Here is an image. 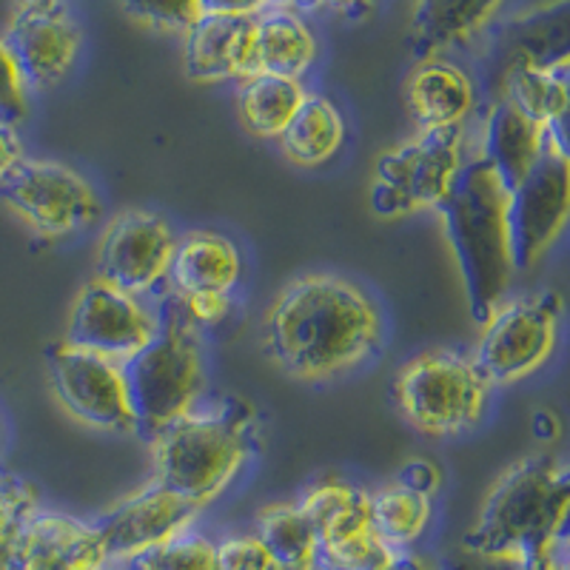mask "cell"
Returning <instances> with one entry per match:
<instances>
[{"label":"cell","instance_id":"1","mask_svg":"<svg viewBox=\"0 0 570 570\" xmlns=\"http://www.w3.org/2000/svg\"><path fill=\"white\" fill-rule=\"evenodd\" d=\"M385 343V320L365 288L340 274H305L272 299L263 345L299 383H331L371 363Z\"/></svg>","mask_w":570,"mask_h":570},{"label":"cell","instance_id":"2","mask_svg":"<svg viewBox=\"0 0 570 570\" xmlns=\"http://www.w3.org/2000/svg\"><path fill=\"white\" fill-rule=\"evenodd\" d=\"M570 471L559 456L513 462L488 491L480 517L462 537L465 557L525 570L568 537Z\"/></svg>","mask_w":570,"mask_h":570},{"label":"cell","instance_id":"3","mask_svg":"<svg viewBox=\"0 0 570 570\" xmlns=\"http://www.w3.org/2000/svg\"><path fill=\"white\" fill-rule=\"evenodd\" d=\"M257 445L259 416L248 402L200 400L151 440V480L203 511L234 485Z\"/></svg>","mask_w":570,"mask_h":570},{"label":"cell","instance_id":"4","mask_svg":"<svg viewBox=\"0 0 570 570\" xmlns=\"http://www.w3.org/2000/svg\"><path fill=\"white\" fill-rule=\"evenodd\" d=\"M436 212L460 266L468 314L482 325L505 303L517 274L508 228V188L485 160L473 155Z\"/></svg>","mask_w":570,"mask_h":570},{"label":"cell","instance_id":"5","mask_svg":"<svg viewBox=\"0 0 570 570\" xmlns=\"http://www.w3.org/2000/svg\"><path fill=\"white\" fill-rule=\"evenodd\" d=\"M160 331L140 354L126 365L131 409L137 416V436L155 440L163 428L206 400V354L203 337L191 328L175 294L160 292Z\"/></svg>","mask_w":570,"mask_h":570},{"label":"cell","instance_id":"6","mask_svg":"<svg viewBox=\"0 0 570 570\" xmlns=\"http://www.w3.org/2000/svg\"><path fill=\"white\" fill-rule=\"evenodd\" d=\"M394 402L402 420L425 436H460L485 420L491 385L473 356L425 348L400 365Z\"/></svg>","mask_w":570,"mask_h":570},{"label":"cell","instance_id":"7","mask_svg":"<svg viewBox=\"0 0 570 570\" xmlns=\"http://www.w3.org/2000/svg\"><path fill=\"white\" fill-rule=\"evenodd\" d=\"M468 126L416 129L414 137L380 155L374 166L368 203L376 217L396 220L405 214L440 208L468 155Z\"/></svg>","mask_w":570,"mask_h":570},{"label":"cell","instance_id":"8","mask_svg":"<svg viewBox=\"0 0 570 570\" xmlns=\"http://www.w3.org/2000/svg\"><path fill=\"white\" fill-rule=\"evenodd\" d=\"M482 325L473 363L491 389L513 385L551 363L562 328V297L557 292H533L505 299Z\"/></svg>","mask_w":570,"mask_h":570},{"label":"cell","instance_id":"9","mask_svg":"<svg viewBox=\"0 0 570 570\" xmlns=\"http://www.w3.org/2000/svg\"><path fill=\"white\" fill-rule=\"evenodd\" d=\"M0 200L40 240L75 237L104 217V200L91 180L43 157H23L0 183Z\"/></svg>","mask_w":570,"mask_h":570},{"label":"cell","instance_id":"10","mask_svg":"<svg viewBox=\"0 0 570 570\" xmlns=\"http://www.w3.org/2000/svg\"><path fill=\"white\" fill-rule=\"evenodd\" d=\"M570 214V157L562 129H548L542 157L508 191V228L517 272H533L564 234Z\"/></svg>","mask_w":570,"mask_h":570},{"label":"cell","instance_id":"11","mask_svg":"<svg viewBox=\"0 0 570 570\" xmlns=\"http://www.w3.org/2000/svg\"><path fill=\"white\" fill-rule=\"evenodd\" d=\"M46 371L55 400L75 420L106 434H137L124 363L60 340L46 348Z\"/></svg>","mask_w":570,"mask_h":570},{"label":"cell","instance_id":"12","mask_svg":"<svg viewBox=\"0 0 570 570\" xmlns=\"http://www.w3.org/2000/svg\"><path fill=\"white\" fill-rule=\"evenodd\" d=\"M175 248L177 234L166 217L149 208H129L106 223L95 252V277L149 299L166 288Z\"/></svg>","mask_w":570,"mask_h":570},{"label":"cell","instance_id":"13","mask_svg":"<svg viewBox=\"0 0 570 570\" xmlns=\"http://www.w3.org/2000/svg\"><path fill=\"white\" fill-rule=\"evenodd\" d=\"M157 331H160L157 305L95 277L71 303L63 340L117 363H129L131 356L140 354L157 337Z\"/></svg>","mask_w":570,"mask_h":570},{"label":"cell","instance_id":"14","mask_svg":"<svg viewBox=\"0 0 570 570\" xmlns=\"http://www.w3.org/2000/svg\"><path fill=\"white\" fill-rule=\"evenodd\" d=\"M3 40L35 95L55 89L75 69L83 32L63 0H49L40 7L14 9Z\"/></svg>","mask_w":570,"mask_h":570},{"label":"cell","instance_id":"15","mask_svg":"<svg viewBox=\"0 0 570 570\" xmlns=\"http://www.w3.org/2000/svg\"><path fill=\"white\" fill-rule=\"evenodd\" d=\"M200 513L203 511L188 505L186 499L151 480L149 485L126 497L124 502H117L100 519H95L91 525L98 531L109 564L117 568V564H126L129 559L140 557V553L151 551L166 539L191 528Z\"/></svg>","mask_w":570,"mask_h":570},{"label":"cell","instance_id":"16","mask_svg":"<svg viewBox=\"0 0 570 570\" xmlns=\"http://www.w3.org/2000/svg\"><path fill=\"white\" fill-rule=\"evenodd\" d=\"M18 570H111L91 522L40 508L14 548Z\"/></svg>","mask_w":570,"mask_h":570},{"label":"cell","instance_id":"17","mask_svg":"<svg viewBox=\"0 0 570 570\" xmlns=\"http://www.w3.org/2000/svg\"><path fill=\"white\" fill-rule=\"evenodd\" d=\"M183 69L195 83L254 75V18L200 14L183 35Z\"/></svg>","mask_w":570,"mask_h":570},{"label":"cell","instance_id":"18","mask_svg":"<svg viewBox=\"0 0 570 570\" xmlns=\"http://www.w3.org/2000/svg\"><path fill=\"white\" fill-rule=\"evenodd\" d=\"M243 252L220 232H188L177 237L166 292L175 297L191 294H234L243 283Z\"/></svg>","mask_w":570,"mask_h":570},{"label":"cell","instance_id":"19","mask_svg":"<svg viewBox=\"0 0 570 570\" xmlns=\"http://www.w3.org/2000/svg\"><path fill=\"white\" fill-rule=\"evenodd\" d=\"M405 100L416 129H456L468 126L476 111V83L462 66L442 58H428L414 66L405 80Z\"/></svg>","mask_w":570,"mask_h":570},{"label":"cell","instance_id":"20","mask_svg":"<svg viewBox=\"0 0 570 570\" xmlns=\"http://www.w3.org/2000/svg\"><path fill=\"white\" fill-rule=\"evenodd\" d=\"M548 129L519 111L511 100L493 98L480 126L476 157L491 166L493 175L511 191L542 157Z\"/></svg>","mask_w":570,"mask_h":570},{"label":"cell","instance_id":"21","mask_svg":"<svg viewBox=\"0 0 570 570\" xmlns=\"http://www.w3.org/2000/svg\"><path fill=\"white\" fill-rule=\"evenodd\" d=\"M505 7V0H414L411 9V58H440L480 38Z\"/></svg>","mask_w":570,"mask_h":570},{"label":"cell","instance_id":"22","mask_svg":"<svg viewBox=\"0 0 570 570\" xmlns=\"http://www.w3.org/2000/svg\"><path fill=\"white\" fill-rule=\"evenodd\" d=\"M320 58V40L297 9L268 7L254 18V71L303 80Z\"/></svg>","mask_w":570,"mask_h":570},{"label":"cell","instance_id":"23","mask_svg":"<svg viewBox=\"0 0 570 570\" xmlns=\"http://www.w3.org/2000/svg\"><path fill=\"white\" fill-rule=\"evenodd\" d=\"M285 160L303 169H320L328 166L345 146V120L343 111L325 95H305L297 115L288 120L283 135L274 140Z\"/></svg>","mask_w":570,"mask_h":570},{"label":"cell","instance_id":"24","mask_svg":"<svg viewBox=\"0 0 570 570\" xmlns=\"http://www.w3.org/2000/svg\"><path fill=\"white\" fill-rule=\"evenodd\" d=\"M570 60L553 66H508L499 75L502 95L544 129H562L568 120Z\"/></svg>","mask_w":570,"mask_h":570},{"label":"cell","instance_id":"25","mask_svg":"<svg viewBox=\"0 0 570 570\" xmlns=\"http://www.w3.org/2000/svg\"><path fill=\"white\" fill-rule=\"evenodd\" d=\"M508 66H553L568 58V0H553L519 14L502 32Z\"/></svg>","mask_w":570,"mask_h":570},{"label":"cell","instance_id":"26","mask_svg":"<svg viewBox=\"0 0 570 570\" xmlns=\"http://www.w3.org/2000/svg\"><path fill=\"white\" fill-rule=\"evenodd\" d=\"M297 505L312 522L320 544L374 525L371 522V491L356 482L340 480V476H325V480L314 482L299 497Z\"/></svg>","mask_w":570,"mask_h":570},{"label":"cell","instance_id":"27","mask_svg":"<svg viewBox=\"0 0 570 570\" xmlns=\"http://www.w3.org/2000/svg\"><path fill=\"white\" fill-rule=\"evenodd\" d=\"M303 80L279 78V75H263L254 71L240 80L237 89V111L240 120L259 140H277L305 100Z\"/></svg>","mask_w":570,"mask_h":570},{"label":"cell","instance_id":"28","mask_svg":"<svg viewBox=\"0 0 570 570\" xmlns=\"http://www.w3.org/2000/svg\"><path fill=\"white\" fill-rule=\"evenodd\" d=\"M254 533L279 570H320V539L297 502H274L257 513Z\"/></svg>","mask_w":570,"mask_h":570},{"label":"cell","instance_id":"29","mask_svg":"<svg viewBox=\"0 0 570 570\" xmlns=\"http://www.w3.org/2000/svg\"><path fill=\"white\" fill-rule=\"evenodd\" d=\"M371 522L391 548L414 551V544L434 522V497L394 480L380 491H371Z\"/></svg>","mask_w":570,"mask_h":570},{"label":"cell","instance_id":"30","mask_svg":"<svg viewBox=\"0 0 570 570\" xmlns=\"http://www.w3.org/2000/svg\"><path fill=\"white\" fill-rule=\"evenodd\" d=\"M115 570H220L217 539L191 525Z\"/></svg>","mask_w":570,"mask_h":570},{"label":"cell","instance_id":"31","mask_svg":"<svg viewBox=\"0 0 570 570\" xmlns=\"http://www.w3.org/2000/svg\"><path fill=\"white\" fill-rule=\"evenodd\" d=\"M400 553L368 525L320 544V570H394Z\"/></svg>","mask_w":570,"mask_h":570},{"label":"cell","instance_id":"32","mask_svg":"<svg viewBox=\"0 0 570 570\" xmlns=\"http://www.w3.org/2000/svg\"><path fill=\"white\" fill-rule=\"evenodd\" d=\"M129 20L157 32L186 35V29L200 18L197 0H115Z\"/></svg>","mask_w":570,"mask_h":570},{"label":"cell","instance_id":"33","mask_svg":"<svg viewBox=\"0 0 570 570\" xmlns=\"http://www.w3.org/2000/svg\"><path fill=\"white\" fill-rule=\"evenodd\" d=\"M32 111V91L20 75L14 55L9 52L7 40L0 35V124L23 126Z\"/></svg>","mask_w":570,"mask_h":570},{"label":"cell","instance_id":"34","mask_svg":"<svg viewBox=\"0 0 570 570\" xmlns=\"http://www.w3.org/2000/svg\"><path fill=\"white\" fill-rule=\"evenodd\" d=\"M217 562H220V570H279L263 539L254 531L217 539Z\"/></svg>","mask_w":570,"mask_h":570},{"label":"cell","instance_id":"35","mask_svg":"<svg viewBox=\"0 0 570 570\" xmlns=\"http://www.w3.org/2000/svg\"><path fill=\"white\" fill-rule=\"evenodd\" d=\"M177 303L200 337L228 325L234 312V294H191V297H177Z\"/></svg>","mask_w":570,"mask_h":570},{"label":"cell","instance_id":"36","mask_svg":"<svg viewBox=\"0 0 570 570\" xmlns=\"http://www.w3.org/2000/svg\"><path fill=\"white\" fill-rule=\"evenodd\" d=\"M396 480L402 485H409L414 491H422L436 499V493L442 488V471L431 460H409L402 465V471L396 473Z\"/></svg>","mask_w":570,"mask_h":570},{"label":"cell","instance_id":"37","mask_svg":"<svg viewBox=\"0 0 570 570\" xmlns=\"http://www.w3.org/2000/svg\"><path fill=\"white\" fill-rule=\"evenodd\" d=\"M200 14H220V18H257L272 7V0H197Z\"/></svg>","mask_w":570,"mask_h":570},{"label":"cell","instance_id":"38","mask_svg":"<svg viewBox=\"0 0 570 570\" xmlns=\"http://www.w3.org/2000/svg\"><path fill=\"white\" fill-rule=\"evenodd\" d=\"M23 157H27V151H23V140H20L18 129L0 124V183L12 175L14 166H18Z\"/></svg>","mask_w":570,"mask_h":570},{"label":"cell","instance_id":"39","mask_svg":"<svg viewBox=\"0 0 570 570\" xmlns=\"http://www.w3.org/2000/svg\"><path fill=\"white\" fill-rule=\"evenodd\" d=\"M394 570H445V564H442L440 559L428 557V553L402 551L400 559H396Z\"/></svg>","mask_w":570,"mask_h":570},{"label":"cell","instance_id":"40","mask_svg":"<svg viewBox=\"0 0 570 570\" xmlns=\"http://www.w3.org/2000/svg\"><path fill=\"white\" fill-rule=\"evenodd\" d=\"M317 3L337 9V12L348 14V18H363V14H368V9L374 7L376 0H317Z\"/></svg>","mask_w":570,"mask_h":570},{"label":"cell","instance_id":"41","mask_svg":"<svg viewBox=\"0 0 570 570\" xmlns=\"http://www.w3.org/2000/svg\"><path fill=\"white\" fill-rule=\"evenodd\" d=\"M308 3H317V0H272V7H285V9L308 7Z\"/></svg>","mask_w":570,"mask_h":570},{"label":"cell","instance_id":"42","mask_svg":"<svg viewBox=\"0 0 570 570\" xmlns=\"http://www.w3.org/2000/svg\"><path fill=\"white\" fill-rule=\"evenodd\" d=\"M40 3H49V0H14V9H27V7H40Z\"/></svg>","mask_w":570,"mask_h":570},{"label":"cell","instance_id":"43","mask_svg":"<svg viewBox=\"0 0 570 570\" xmlns=\"http://www.w3.org/2000/svg\"><path fill=\"white\" fill-rule=\"evenodd\" d=\"M0 445H3V425H0Z\"/></svg>","mask_w":570,"mask_h":570},{"label":"cell","instance_id":"44","mask_svg":"<svg viewBox=\"0 0 570 570\" xmlns=\"http://www.w3.org/2000/svg\"><path fill=\"white\" fill-rule=\"evenodd\" d=\"M445 570H448V568H445Z\"/></svg>","mask_w":570,"mask_h":570}]
</instances>
